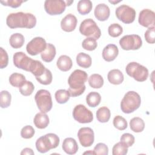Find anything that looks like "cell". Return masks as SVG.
Returning a JSON list of instances; mask_svg holds the SVG:
<instances>
[{"mask_svg": "<svg viewBox=\"0 0 155 155\" xmlns=\"http://www.w3.org/2000/svg\"><path fill=\"white\" fill-rule=\"evenodd\" d=\"M6 24L10 28H32L36 24V18L30 13L22 12L9 14L6 19Z\"/></svg>", "mask_w": 155, "mask_h": 155, "instance_id": "obj_1", "label": "cell"}, {"mask_svg": "<svg viewBox=\"0 0 155 155\" xmlns=\"http://www.w3.org/2000/svg\"><path fill=\"white\" fill-rule=\"evenodd\" d=\"M88 78L87 73L83 70L77 69L71 73L68 79L70 86L68 91L71 97L81 95L85 90V82Z\"/></svg>", "mask_w": 155, "mask_h": 155, "instance_id": "obj_2", "label": "cell"}, {"mask_svg": "<svg viewBox=\"0 0 155 155\" xmlns=\"http://www.w3.org/2000/svg\"><path fill=\"white\" fill-rule=\"evenodd\" d=\"M141 104L139 94L134 91H129L125 93L120 102L121 110L127 114L133 113L139 108Z\"/></svg>", "mask_w": 155, "mask_h": 155, "instance_id": "obj_3", "label": "cell"}, {"mask_svg": "<svg viewBox=\"0 0 155 155\" xmlns=\"http://www.w3.org/2000/svg\"><path fill=\"white\" fill-rule=\"evenodd\" d=\"M59 137L54 133H48L40 137L36 141V148L37 150L45 153L51 149L56 148L59 144Z\"/></svg>", "mask_w": 155, "mask_h": 155, "instance_id": "obj_4", "label": "cell"}, {"mask_svg": "<svg viewBox=\"0 0 155 155\" xmlns=\"http://www.w3.org/2000/svg\"><path fill=\"white\" fill-rule=\"evenodd\" d=\"M127 74L138 82H143L148 76V69L136 62H131L127 64L125 68Z\"/></svg>", "mask_w": 155, "mask_h": 155, "instance_id": "obj_5", "label": "cell"}, {"mask_svg": "<svg viewBox=\"0 0 155 155\" xmlns=\"http://www.w3.org/2000/svg\"><path fill=\"white\" fill-rule=\"evenodd\" d=\"M79 31L82 35L88 38H93L96 40L98 39L101 35L99 27L96 22L91 18H88L82 21L79 26Z\"/></svg>", "mask_w": 155, "mask_h": 155, "instance_id": "obj_6", "label": "cell"}, {"mask_svg": "<svg viewBox=\"0 0 155 155\" xmlns=\"http://www.w3.org/2000/svg\"><path fill=\"white\" fill-rule=\"evenodd\" d=\"M35 99L38 109L41 112L46 113L51 110L53 103L51 94L48 90H38L35 96Z\"/></svg>", "mask_w": 155, "mask_h": 155, "instance_id": "obj_7", "label": "cell"}, {"mask_svg": "<svg viewBox=\"0 0 155 155\" xmlns=\"http://www.w3.org/2000/svg\"><path fill=\"white\" fill-rule=\"evenodd\" d=\"M119 44L124 50H135L141 47L142 41L138 35H128L124 36L119 40Z\"/></svg>", "mask_w": 155, "mask_h": 155, "instance_id": "obj_8", "label": "cell"}, {"mask_svg": "<svg viewBox=\"0 0 155 155\" xmlns=\"http://www.w3.org/2000/svg\"><path fill=\"white\" fill-rule=\"evenodd\" d=\"M115 14L117 18L125 24L132 23L136 18L135 10L125 4L121 5L116 8Z\"/></svg>", "mask_w": 155, "mask_h": 155, "instance_id": "obj_9", "label": "cell"}, {"mask_svg": "<svg viewBox=\"0 0 155 155\" xmlns=\"http://www.w3.org/2000/svg\"><path fill=\"white\" fill-rule=\"evenodd\" d=\"M73 116L74 120L81 124L90 123L93 120V113L82 104H79L74 107Z\"/></svg>", "mask_w": 155, "mask_h": 155, "instance_id": "obj_10", "label": "cell"}, {"mask_svg": "<svg viewBox=\"0 0 155 155\" xmlns=\"http://www.w3.org/2000/svg\"><path fill=\"white\" fill-rule=\"evenodd\" d=\"M13 64L18 68L30 71L35 62L34 59L28 57L24 52L18 51L13 54Z\"/></svg>", "mask_w": 155, "mask_h": 155, "instance_id": "obj_11", "label": "cell"}, {"mask_svg": "<svg viewBox=\"0 0 155 155\" xmlns=\"http://www.w3.org/2000/svg\"><path fill=\"white\" fill-rule=\"evenodd\" d=\"M67 5L62 0H46L44 2L45 12L50 15H58L62 14L65 10Z\"/></svg>", "mask_w": 155, "mask_h": 155, "instance_id": "obj_12", "label": "cell"}, {"mask_svg": "<svg viewBox=\"0 0 155 155\" xmlns=\"http://www.w3.org/2000/svg\"><path fill=\"white\" fill-rule=\"evenodd\" d=\"M45 40L42 37H36L32 39L27 45L26 50L31 56L37 55L44 51L47 47Z\"/></svg>", "mask_w": 155, "mask_h": 155, "instance_id": "obj_13", "label": "cell"}, {"mask_svg": "<svg viewBox=\"0 0 155 155\" xmlns=\"http://www.w3.org/2000/svg\"><path fill=\"white\" fill-rule=\"evenodd\" d=\"M78 137L80 143L84 147H90L94 140L93 130L90 127L81 128L78 132Z\"/></svg>", "mask_w": 155, "mask_h": 155, "instance_id": "obj_14", "label": "cell"}, {"mask_svg": "<svg viewBox=\"0 0 155 155\" xmlns=\"http://www.w3.org/2000/svg\"><path fill=\"white\" fill-rule=\"evenodd\" d=\"M138 22L139 24L145 27H154L155 13L150 9H143L139 13Z\"/></svg>", "mask_w": 155, "mask_h": 155, "instance_id": "obj_15", "label": "cell"}, {"mask_svg": "<svg viewBox=\"0 0 155 155\" xmlns=\"http://www.w3.org/2000/svg\"><path fill=\"white\" fill-rule=\"evenodd\" d=\"M78 20L76 17L71 13L67 15L61 21V28L66 32L73 31L77 25Z\"/></svg>", "mask_w": 155, "mask_h": 155, "instance_id": "obj_16", "label": "cell"}, {"mask_svg": "<svg viewBox=\"0 0 155 155\" xmlns=\"http://www.w3.org/2000/svg\"><path fill=\"white\" fill-rule=\"evenodd\" d=\"M94 14L95 18L97 20L100 21H105L108 19L110 10L107 5L104 3H101L96 6Z\"/></svg>", "mask_w": 155, "mask_h": 155, "instance_id": "obj_17", "label": "cell"}, {"mask_svg": "<svg viewBox=\"0 0 155 155\" xmlns=\"http://www.w3.org/2000/svg\"><path fill=\"white\" fill-rule=\"evenodd\" d=\"M118 53L119 50L115 44H108L103 49L102 58L107 62H111L116 58Z\"/></svg>", "mask_w": 155, "mask_h": 155, "instance_id": "obj_18", "label": "cell"}, {"mask_svg": "<svg viewBox=\"0 0 155 155\" xmlns=\"http://www.w3.org/2000/svg\"><path fill=\"white\" fill-rule=\"evenodd\" d=\"M62 148L67 154H74L78 150V145L74 139L67 137L64 140Z\"/></svg>", "mask_w": 155, "mask_h": 155, "instance_id": "obj_19", "label": "cell"}, {"mask_svg": "<svg viewBox=\"0 0 155 155\" xmlns=\"http://www.w3.org/2000/svg\"><path fill=\"white\" fill-rule=\"evenodd\" d=\"M33 123L39 129L45 128L49 124V117L45 113H38L34 117Z\"/></svg>", "mask_w": 155, "mask_h": 155, "instance_id": "obj_20", "label": "cell"}, {"mask_svg": "<svg viewBox=\"0 0 155 155\" xmlns=\"http://www.w3.org/2000/svg\"><path fill=\"white\" fill-rule=\"evenodd\" d=\"M108 81L114 85H119L124 81V74L121 71L118 69H113L110 70L107 74Z\"/></svg>", "mask_w": 155, "mask_h": 155, "instance_id": "obj_21", "label": "cell"}, {"mask_svg": "<svg viewBox=\"0 0 155 155\" xmlns=\"http://www.w3.org/2000/svg\"><path fill=\"white\" fill-rule=\"evenodd\" d=\"M56 65L60 70L62 71H67L71 68L73 62L69 56L67 55H61L57 60Z\"/></svg>", "mask_w": 155, "mask_h": 155, "instance_id": "obj_22", "label": "cell"}, {"mask_svg": "<svg viewBox=\"0 0 155 155\" xmlns=\"http://www.w3.org/2000/svg\"><path fill=\"white\" fill-rule=\"evenodd\" d=\"M56 48L54 45L48 43L45 50L41 53L42 59L46 62H51L56 56Z\"/></svg>", "mask_w": 155, "mask_h": 155, "instance_id": "obj_23", "label": "cell"}, {"mask_svg": "<svg viewBox=\"0 0 155 155\" xmlns=\"http://www.w3.org/2000/svg\"><path fill=\"white\" fill-rule=\"evenodd\" d=\"M76 62L79 66L87 68L91 65V58L89 54L81 52L76 56Z\"/></svg>", "mask_w": 155, "mask_h": 155, "instance_id": "obj_24", "label": "cell"}, {"mask_svg": "<svg viewBox=\"0 0 155 155\" xmlns=\"http://www.w3.org/2000/svg\"><path fill=\"white\" fill-rule=\"evenodd\" d=\"M25 42L24 36L19 33L12 35L9 39V43L12 47L14 48H19L22 47Z\"/></svg>", "mask_w": 155, "mask_h": 155, "instance_id": "obj_25", "label": "cell"}, {"mask_svg": "<svg viewBox=\"0 0 155 155\" xmlns=\"http://www.w3.org/2000/svg\"><path fill=\"white\" fill-rule=\"evenodd\" d=\"M93 4L90 0H81L77 5V10L82 15H85L89 13L92 10Z\"/></svg>", "mask_w": 155, "mask_h": 155, "instance_id": "obj_26", "label": "cell"}, {"mask_svg": "<svg viewBox=\"0 0 155 155\" xmlns=\"http://www.w3.org/2000/svg\"><path fill=\"white\" fill-rule=\"evenodd\" d=\"M131 130L135 133L142 132L145 128V123L142 119L139 117L132 118L130 121Z\"/></svg>", "mask_w": 155, "mask_h": 155, "instance_id": "obj_27", "label": "cell"}, {"mask_svg": "<svg viewBox=\"0 0 155 155\" xmlns=\"http://www.w3.org/2000/svg\"><path fill=\"white\" fill-rule=\"evenodd\" d=\"M101 94L96 91H92L88 93L86 96V102L90 107H96L101 102Z\"/></svg>", "mask_w": 155, "mask_h": 155, "instance_id": "obj_28", "label": "cell"}, {"mask_svg": "<svg viewBox=\"0 0 155 155\" xmlns=\"http://www.w3.org/2000/svg\"><path fill=\"white\" fill-rule=\"evenodd\" d=\"M110 111L107 107H102L96 111V118L101 123L107 122L110 118Z\"/></svg>", "mask_w": 155, "mask_h": 155, "instance_id": "obj_29", "label": "cell"}, {"mask_svg": "<svg viewBox=\"0 0 155 155\" xmlns=\"http://www.w3.org/2000/svg\"><path fill=\"white\" fill-rule=\"evenodd\" d=\"M26 81L25 77L21 73H14L10 76L9 82L15 87H20Z\"/></svg>", "mask_w": 155, "mask_h": 155, "instance_id": "obj_30", "label": "cell"}, {"mask_svg": "<svg viewBox=\"0 0 155 155\" xmlns=\"http://www.w3.org/2000/svg\"><path fill=\"white\" fill-rule=\"evenodd\" d=\"M88 84L93 88H100L104 85V79L99 74H93L88 78Z\"/></svg>", "mask_w": 155, "mask_h": 155, "instance_id": "obj_31", "label": "cell"}, {"mask_svg": "<svg viewBox=\"0 0 155 155\" xmlns=\"http://www.w3.org/2000/svg\"><path fill=\"white\" fill-rule=\"evenodd\" d=\"M54 96L58 103L63 104L66 103L69 100L70 97V94L68 90L61 89L56 91Z\"/></svg>", "mask_w": 155, "mask_h": 155, "instance_id": "obj_32", "label": "cell"}, {"mask_svg": "<svg viewBox=\"0 0 155 155\" xmlns=\"http://www.w3.org/2000/svg\"><path fill=\"white\" fill-rule=\"evenodd\" d=\"M19 90L21 94L25 96H28L33 93L35 90V87L31 82L26 81L20 87H19Z\"/></svg>", "mask_w": 155, "mask_h": 155, "instance_id": "obj_33", "label": "cell"}, {"mask_svg": "<svg viewBox=\"0 0 155 155\" xmlns=\"http://www.w3.org/2000/svg\"><path fill=\"white\" fill-rule=\"evenodd\" d=\"M12 96L10 93L6 90H2L0 94V106L1 108H7L10 105Z\"/></svg>", "mask_w": 155, "mask_h": 155, "instance_id": "obj_34", "label": "cell"}, {"mask_svg": "<svg viewBox=\"0 0 155 155\" xmlns=\"http://www.w3.org/2000/svg\"><path fill=\"white\" fill-rule=\"evenodd\" d=\"M36 79L41 84L49 85L52 82V73L50 71V70H49L47 68H45V70L44 72V73L40 76L36 77Z\"/></svg>", "mask_w": 155, "mask_h": 155, "instance_id": "obj_35", "label": "cell"}, {"mask_svg": "<svg viewBox=\"0 0 155 155\" xmlns=\"http://www.w3.org/2000/svg\"><path fill=\"white\" fill-rule=\"evenodd\" d=\"M45 66L42 64L41 62L35 60L33 65L30 70V72L36 77L41 76L45 70Z\"/></svg>", "mask_w": 155, "mask_h": 155, "instance_id": "obj_36", "label": "cell"}, {"mask_svg": "<svg viewBox=\"0 0 155 155\" xmlns=\"http://www.w3.org/2000/svg\"><path fill=\"white\" fill-rule=\"evenodd\" d=\"M108 32L110 36L116 38L119 36L123 32L122 27L117 23L111 24L108 28Z\"/></svg>", "mask_w": 155, "mask_h": 155, "instance_id": "obj_37", "label": "cell"}, {"mask_svg": "<svg viewBox=\"0 0 155 155\" xmlns=\"http://www.w3.org/2000/svg\"><path fill=\"white\" fill-rule=\"evenodd\" d=\"M113 125L119 130H124L127 128L128 124L126 119L121 116H116L113 119Z\"/></svg>", "mask_w": 155, "mask_h": 155, "instance_id": "obj_38", "label": "cell"}, {"mask_svg": "<svg viewBox=\"0 0 155 155\" xmlns=\"http://www.w3.org/2000/svg\"><path fill=\"white\" fill-rule=\"evenodd\" d=\"M82 48L88 51H93L95 50L97 46L96 40L93 38H87L82 43Z\"/></svg>", "mask_w": 155, "mask_h": 155, "instance_id": "obj_39", "label": "cell"}, {"mask_svg": "<svg viewBox=\"0 0 155 155\" xmlns=\"http://www.w3.org/2000/svg\"><path fill=\"white\" fill-rule=\"evenodd\" d=\"M128 153V148L121 142L116 143L112 148L113 155H125Z\"/></svg>", "mask_w": 155, "mask_h": 155, "instance_id": "obj_40", "label": "cell"}, {"mask_svg": "<svg viewBox=\"0 0 155 155\" xmlns=\"http://www.w3.org/2000/svg\"><path fill=\"white\" fill-rule=\"evenodd\" d=\"M120 142H121L124 145H125L127 148L131 147L134 143V137L130 133H124L123 134L120 139Z\"/></svg>", "mask_w": 155, "mask_h": 155, "instance_id": "obj_41", "label": "cell"}, {"mask_svg": "<svg viewBox=\"0 0 155 155\" xmlns=\"http://www.w3.org/2000/svg\"><path fill=\"white\" fill-rule=\"evenodd\" d=\"M35 130L31 125L24 127L21 131V136L24 139H30L35 134Z\"/></svg>", "mask_w": 155, "mask_h": 155, "instance_id": "obj_42", "label": "cell"}, {"mask_svg": "<svg viewBox=\"0 0 155 155\" xmlns=\"http://www.w3.org/2000/svg\"><path fill=\"white\" fill-rule=\"evenodd\" d=\"M93 152L94 154L107 155L108 154V148L104 143H98L94 147Z\"/></svg>", "mask_w": 155, "mask_h": 155, "instance_id": "obj_43", "label": "cell"}, {"mask_svg": "<svg viewBox=\"0 0 155 155\" xmlns=\"http://www.w3.org/2000/svg\"><path fill=\"white\" fill-rule=\"evenodd\" d=\"M155 28L154 27H149L145 33L144 36L146 41L149 44H154L155 42Z\"/></svg>", "mask_w": 155, "mask_h": 155, "instance_id": "obj_44", "label": "cell"}, {"mask_svg": "<svg viewBox=\"0 0 155 155\" xmlns=\"http://www.w3.org/2000/svg\"><path fill=\"white\" fill-rule=\"evenodd\" d=\"M8 63V56L7 51L2 48H0V68L6 67Z\"/></svg>", "mask_w": 155, "mask_h": 155, "instance_id": "obj_45", "label": "cell"}, {"mask_svg": "<svg viewBox=\"0 0 155 155\" xmlns=\"http://www.w3.org/2000/svg\"><path fill=\"white\" fill-rule=\"evenodd\" d=\"M24 1L22 0H6L1 1L0 2L5 6H9L12 8H17L21 6V4L23 3Z\"/></svg>", "mask_w": 155, "mask_h": 155, "instance_id": "obj_46", "label": "cell"}, {"mask_svg": "<svg viewBox=\"0 0 155 155\" xmlns=\"http://www.w3.org/2000/svg\"><path fill=\"white\" fill-rule=\"evenodd\" d=\"M21 154H34V152L32 149L30 148H25L21 152Z\"/></svg>", "mask_w": 155, "mask_h": 155, "instance_id": "obj_47", "label": "cell"}, {"mask_svg": "<svg viewBox=\"0 0 155 155\" xmlns=\"http://www.w3.org/2000/svg\"><path fill=\"white\" fill-rule=\"evenodd\" d=\"M94 154V152L93 151H86V152H84V154Z\"/></svg>", "mask_w": 155, "mask_h": 155, "instance_id": "obj_48", "label": "cell"}, {"mask_svg": "<svg viewBox=\"0 0 155 155\" xmlns=\"http://www.w3.org/2000/svg\"><path fill=\"white\" fill-rule=\"evenodd\" d=\"M73 2V1H65V3H66V5H70V4L71 3Z\"/></svg>", "mask_w": 155, "mask_h": 155, "instance_id": "obj_49", "label": "cell"}, {"mask_svg": "<svg viewBox=\"0 0 155 155\" xmlns=\"http://www.w3.org/2000/svg\"><path fill=\"white\" fill-rule=\"evenodd\" d=\"M120 1H109V2H110V3H111V4H117V3H119V2H120Z\"/></svg>", "mask_w": 155, "mask_h": 155, "instance_id": "obj_50", "label": "cell"}]
</instances>
